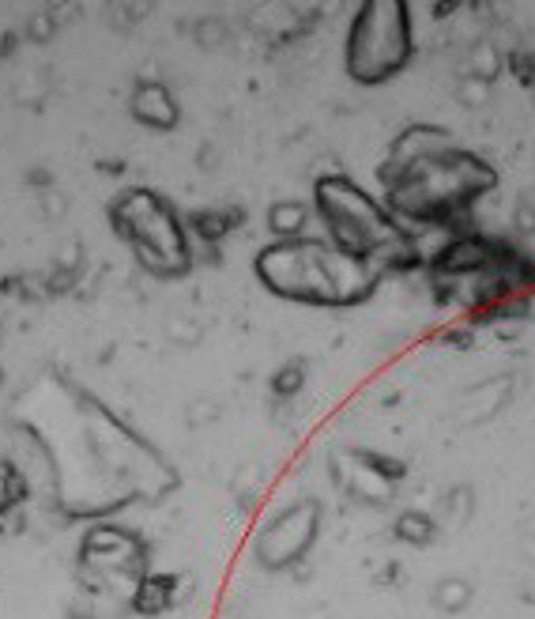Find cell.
<instances>
[{
	"label": "cell",
	"mask_w": 535,
	"mask_h": 619,
	"mask_svg": "<svg viewBox=\"0 0 535 619\" xmlns=\"http://www.w3.org/2000/svg\"><path fill=\"white\" fill-rule=\"evenodd\" d=\"M393 533L400 536L403 544H415V548H423V544H434V536L441 533V525H437V518L430 510H419V506H408V510L396 518Z\"/></svg>",
	"instance_id": "obj_13"
},
{
	"label": "cell",
	"mask_w": 535,
	"mask_h": 619,
	"mask_svg": "<svg viewBox=\"0 0 535 619\" xmlns=\"http://www.w3.org/2000/svg\"><path fill=\"white\" fill-rule=\"evenodd\" d=\"M332 480L336 487L351 498L354 506H370L381 510L400 495V480L403 469L393 465L385 454H370L362 446H347L332 454Z\"/></svg>",
	"instance_id": "obj_6"
},
{
	"label": "cell",
	"mask_w": 535,
	"mask_h": 619,
	"mask_svg": "<svg viewBox=\"0 0 535 619\" xmlns=\"http://www.w3.org/2000/svg\"><path fill=\"white\" fill-rule=\"evenodd\" d=\"M415 58V12L400 0H366L354 8L344 38V69L354 84L377 87L400 76Z\"/></svg>",
	"instance_id": "obj_3"
},
{
	"label": "cell",
	"mask_w": 535,
	"mask_h": 619,
	"mask_svg": "<svg viewBox=\"0 0 535 619\" xmlns=\"http://www.w3.org/2000/svg\"><path fill=\"white\" fill-rule=\"evenodd\" d=\"M509 393H513V382H509V377H486V382H475L472 389L457 400V423H464V428L490 423L494 416H501Z\"/></svg>",
	"instance_id": "obj_9"
},
{
	"label": "cell",
	"mask_w": 535,
	"mask_h": 619,
	"mask_svg": "<svg viewBox=\"0 0 535 619\" xmlns=\"http://www.w3.org/2000/svg\"><path fill=\"white\" fill-rule=\"evenodd\" d=\"M231 487H234V495L241 498V503H257L261 498V487H264V472H261V465H246V469L238 472V476L231 480Z\"/></svg>",
	"instance_id": "obj_17"
},
{
	"label": "cell",
	"mask_w": 535,
	"mask_h": 619,
	"mask_svg": "<svg viewBox=\"0 0 535 619\" xmlns=\"http://www.w3.org/2000/svg\"><path fill=\"white\" fill-rule=\"evenodd\" d=\"M434 506L437 510H430V513L437 518V525L441 529H464L475 513V495H472V487L457 484V487H449V492L437 495Z\"/></svg>",
	"instance_id": "obj_11"
},
{
	"label": "cell",
	"mask_w": 535,
	"mask_h": 619,
	"mask_svg": "<svg viewBox=\"0 0 535 619\" xmlns=\"http://www.w3.org/2000/svg\"><path fill=\"white\" fill-rule=\"evenodd\" d=\"M79 562H84L91 574H99L102 582H136L144 578V544L136 533L110 521H99L84 533L79 541Z\"/></svg>",
	"instance_id": "obj_7"
},
{
	"label": "cell",
	"mask_w": 535,
	"mask_h": 619,
	"mask_svg": "<svg viewBox=\"0 0 535 619\" xmlns=\"http://www.w3.org/2000/svg\"><path fill=\"white\" fill-rule=\"evenodd\" d=\"M27 35H30V38H35V42H46V38H50V35H53V15L38 12V15H35V20H30Z\"/></svg>",
	"instance_id": "obj_22"
},
{
	"label": "cell",
	"mask_w": 535,
	"mask_h": 619,
	"mask_svg": "<svg viewBox=\"0 0 535 619\" xmlns=\"http://www.w3.org/2000/svg\"><path fill=\"white\" fill-rule=\"evenodd\" d=\"M110 223L151 276H182L192 264V243L177 212L151 189H125L110 205Z\"/></svg>",
	"instance_id": "obj_4"
},
{
	"label": "cell",
	"mask_w": 535,
	"mask_h": 619,
	"mask_svg": "<svg viewBox=\"0 0 535 619\" xmlns=\"http://www.w3.org/2000/svg\"><path fill=\"white\" fill-rule=\"evenodd\" d=\"M472 601H475V585L460 574H449L434 585V608L445 616H464L472 608Z\"/></svg>",
	"instance_id": "obj_14"
},
{
	"label": "cell",
	"mask_w": 535,
	"mask_h": 619,
	"mask_svg": "<svg viewBox=\"0 0 535 619\" xmlns=\"http://www.w3.org/2000/svg\"><path fill=\"white\" fill-rule=\"evenodd\" d=\"M313 205H318L324 238L370 261L374 269H381V276L415 264L408 231L396 223V215L381 205L374 193H366L354 178L321 174L318 186H313Z\"/></svg>",
	"instance_id": "obj_2"
},
{
	"label": "cell",
	"mask_w": 535,
	"mask_h": 619,
	"mask_svg": "<svg viewBox=\"0 0 535 619\" xmlns=\"http://www.w3.org/2000/svg\"><path fill=\"white\" fill-rule=\"evenodd\" d=\"M302 385H306V363H302V359H290V363H283L279 371H275V377H272V393L279 400H295L298 393H302Z\"/></svg>",
	"instance_id": "obj_15"
},
{
	"label": "cell",
	"mask_w": 535,
	"mask_h": 619,
	"mask_svg": "<svg viewBox=\"0 0 535 619\" xmlns=\"http://www.w3.org/2000/svg\"><path fill=\"white\" fill-rule=\"evenodd\" d=\"M128 110L144 128H155V133H166V128L177 125L182 117V107H177V95L170 91L159 79H140L128 95Z\"/></svg>",
	"instance_id": "obj_8"
},
{
	"label": "cell",
	"mask_w": 535,
	"mask_h": 619,
	"mask_svg": "<svg viewBox=\"0 0 535 619\" xmlns=\"http://www.w3.org/2000/svg\"><path fill=\"white\" fill-rule=\"evenodd\" d=\"M166 336L174 344H197L200 341V325H197V321H189V318H174V321H170V329H166Z\"/></svg>",
	"instance_id": "obj_20"
},
{
	"label": "cell",
	"mask_w": 535,
	"mask_h": 619,
	"mask_svg": "<svg viewBox=\"0 0 535 619\" xmlns=\"http://www.w3.org/2000/svg\"><path fill=\"white\" fill-rule=\"evenodd\" d=\"M490 99H494V84H483V79H468V76L457 84V102H460V107L483 110V107H490Z\"/></svg>",
	"instance_id": "obj_16"
},
{
	"label": "cell",
	"mask_w": 535,
	"mask_h": 619,
	"mask_svg": "<svg viewBox=\"0 0 535 619\" xmlns=\"http://www.w3.org/2000/svg\"><path fill=\"white\" fill-rule=\"evenodd\" d=\"M324 525V510L313 498H298V503L275 510L272 518L261 525L253 541V559L264 570H290L298 562H306V556L313 552Z\"/></svg>",
	"instance_id": "obj_5"
},
{
	"label": "cell",
	"mask_w": 535,
	"mask_h": 619,
	"mask_svg": "<svg viewBox=\"0 0 535 619\" xmlns=\"http://www.w3.org/2000/svg\"><path fill=\"white\" fill-rule=\"evenodd\" d=\"M215 416H219V405H215V400H192V405H189V428H204V423H212L215 420Z\"/></svg>",
	"instance_id": "obj_21"
},
{
	"label": "cell",
	"mask_w": 535,
	"mask_h": 619,
	"mask_svg": "<svg viewBox=\"0 0 535 619\" xmlns=\"http://www.w3.org/2000/svg\"><path fill=\"white\" fill-rule=\"evenodd\" d=\"M257 280L275 299L302 307H351L377 292L381 269L332 246L328 238L272 243L257 253Z\"/></svg>",
	"instance_id": "obj_1"
},
{
	"label": "cell",
	"mask_w": 535,
	"mask_h": 619,
	"mask_svg": "<svg viewBox=\"0 0 535 619\" xmlns=\"http://www.w3.org/2000/svg\"><path fill=\"white\" fill-rule=\"evenodd\" d=\"M313 223V208L306 205V200H275L272 208H268V231L275 235V243H302V238H310L306 231H310Z\"/></svg>",
	"instance_id": "obj_10"
},
{
	"label": "cell",
	"mask_w": 535,
	"mask_h": 619,
	"mask_svg": "<svg viewBox=\"0 0 535 619\" xmlns=\"http://www.w3.org/2000/svg\"><path fill=\"white\" fill-rule=\"evenodd\" d=\"M23 492V472L15 469V465L0 461V513L12 510V503L20 498Z\"/></svg>",
	"instance_id": "obj_18"
},
{
	"label": "cell",
	"mask_w": 535,
	"mask_h": 619,
	"mask_svg": "<svg viewBox=\"0 0 535 619\" xmlns=\"http://www.w3.org/2000/svg\"><path fill=\"white\" fill-rule=\"evenodd\" d=\"M197 42L204 46V50H219V46L231 42V30H226L223 20H204L197 27Z\"/></svg>",
	"instance_id": "obj_19"
},
{
	"label": "cell",
	"mask_w": 535,
	"mask_h": 619,
	"mask_svg": "<svg viewBox=\"0 0 535 619\" xmlns=\"http://www.w3.org/2000/svg\"><path fill=\"white\" fill-rule=\"evenodd\" d=\"M506 69V53L490 42V38H480V42L468 46V58H464V76L468 79H483V84H494Z\"/></svg>",
	"instance_id": "obj_12"
}]
</instances>
